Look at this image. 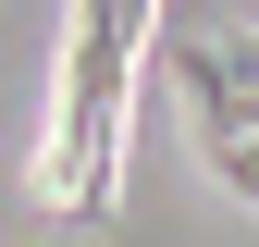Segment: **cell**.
<instances>
[{
  "instance_id": "6da1fadb",
  "label": "cell",
  "mask_w": 259,
  "mask_h": 247,
  "mask_svg": "<svg viewBox=\"0 0 259 247\" xmlns=\"http://www.w3.org/2000/svg\"><path fill=\"white\" fill-rule=\"evenodd\" d=\"M148 25H160V0H74V25H62V111L37 148V198L74 210V223L123 210V111H136Z\"/></svg>"
},
{
  "instance_id": "7a4b0ae2",
  "label": "cell",
  "mask_w": 259,
  "mask_h": 247,
  "mask_svg": "<svg viewBox=\"0 0 259 247\" xmlns=\"http://www.w3.org/2000/svg\"><path fill=\"white\" fill-rule=\"evenodd\" d=\"M173 74H185V99H198V148H210V173L259 210V99L222 74V50H210V37H173Z\"/></svg>"
}]
</instances>
